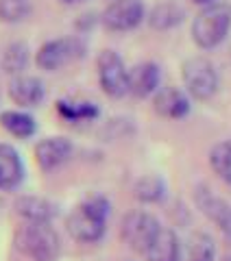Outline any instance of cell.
I'll return each instance as SVG.
<instances>
[{
    "mask_svg": "<svg viewBox=\"0 0 231 261\" xmlns=\"http://www.w3.org/2000/svg\"><path fill=\"white\" fill-rule=\"evenodd\" d=\"M107 218H109V202L103 196H94L70 211L68 220H65V228L77 242L92 244L105 235Z\"/></svg>",
    "mask_w": 231,
    "mask_h": 261,
    "instance_id": "cell-1",
    "label": "cell"
},
{
    "mask_svg": "<svg viewBox=\"0 0 231 261\" xmlns=\"http://www.w3.org/2000/svg\"><path fill=\"white\" fill-rule=\"evenodd\" d=\"M15 248L31 261H55L59 257V235L51 222H24L15 231Z\"/></svg>",
    "mask_w": 231,
    "mask_h": 261,
    "instance_id": "cell-2",
    "label": "cell"
},
{
    "mask_svg": "<svg viewBox=\"0 0 231 261\" xmlns=\"http://www.w3.org/2000/svg\"><path fill=\"white\" fill-rule=\"evenodd\" d=\"M231 29V5L229 3H214L196 13L192 22V39L203 50L220 46L225 42Z\"/></svg>",
    "mask_w": 231,
    "mask_h": 261,
    "instance_id": "cell-3",
    "label": "cell"
},
{
    "mask_svg": "<svg viewBox=\"0 0 231 261\" xmlns=\"http://www.w3.org/2000/svg\"><path fill=\"white\" fill-rule=\"evenodd\" d=\"M186 92L196 100H210L218 92V72L205 57H192L181 68Z\"/></svg>",
    "mask_w": 231,
    "mask_h": 261,
    "instance_id": "cell-4",
    "label": "cell"
},
{
    "mask_svg": "<svg viewBox=\"0 0 231 261\" xmlns=\"http://www.w3.org/2000/svg\"><path fill=\"white\" fill-rule=\"evenodd\" d=\"M85 55V44L81 37H59L39 46L35 63L46 72H55Z\"/></svg>",
    "mask_w": 231,
    "mask_h": 261,
    "instance_id": "cell-5",
    "label": "cell"
},
{
    "mask_svg": "<svg viewBox=\"0 0 231 261\" xmlns=\"http://www.w3.org/2000/svg\"><path fill=\"white\" fill-rule=\"evenodd\" d=\"M98 81L109 98H122L129 94V70L115 50H103L96 59Z\"/></svg>",
    "mask_w": 231,
    "mask_h": 261,
    "instance_id": "cell-6",
    "label": "cell"
},
{
    "mask_svg": "<svg viewBox=\"0 0 231 261\" xmlns=\"http://www.w3.org/2000/svg\"><path fill=\"white\" fill-rule=\"evenodd\" d=\"M161 224L157 222V218L148 211H131L122 220V240L133 250L146 252V248L151 246V242L155 240V235L159 233Z\"/></svg>",
    "mask_w": 231,
    "mask_h": 261,
    "instance_id": "cell-7",
    "label": "cell"
},
{
    "mask_svg": "<svg viewBox=\"0 0 231 261\" xmlns=\"http://www.w3.org/2000/svg\"><path fill=\"white\" fill-rule=\"evenodd\" d=\"M146 18V9L142 0H113L101 15V22L107 31L125 33L133 31Z\"/></svg>",
    "mask_w": 231,
    "mask_h": 261,
    "instance_id": "cell-8",
    "label": "cell"
},
{
    "mask_svg": "<svg viewBox=\"0 0 231 261\" xmlns=\"http://www.w3.org/2000/svg\"><path fill=\"white\" fill-rule=\"evenodd\" d=\"M74 146L68 137H46V140L37 142L35 146V161L44 172H53V170L61 168L65 161L72 157Z\"/></svg>",
    "mask_w": 231,
    "mask_h": 261,
    "instance_id": "cell-9",
    "label": "cell"
},
{
    "mask_svg": "<svg viewBox=\"0 0 231 261\" xmlns=\"http://www.w3.org/2000/svg\"><path fill=\"white\" fill-rule=\"evenodd\" d=\"M194 198H196L199 209L220 228L222 235L231 242V202H227L225 198H220V196H216V194H212L207 187H199L196 194H194Z\"/></svg>",
    "mask_w": 231,
    "mask_h": 261,
    "instance_id": "cell-10",
    "label": "cell"
},
{
    "mask_svg": "<svg viewBox=\"0 0 231 261\" xmlns=\"http://www.w3.org/2000/svg\"><path fill=\"white\" fill-rule=\"evenodd\" d=\"M153 107L161 118L168 120H181L190 113V98L183 89L179 87H159L153 98Z\"/></svg>",
    "mask_w": 231,
    "mask_h": 261,
    "instance_id": "cell-11",
    "label": "cell"
},
{
    "mask_svg": "<svg viewBox=\"0 0 231 261\" xmlns=\"http://www.w3.org/2000/svg\"><path fill=\"white\" fill-rule=\"evenodd\" d=\"M9 98L18 107H37L46 98V87L42 83V79L31 76V74H20L11 79Z\"/></svg>",
    "mask_w": 231,
    "mask_h": 261,
    "instance_id": "cell-12",
    "label": "cell"
},
{
    "mask_svg": "<svg viewBox=\"0 0 231 261\" xmlns=\"http://www.w3.org/2000/svg\"><path fill=\"white\" fill-rule=\"evenodd\" d=\"M159 68L153 61H142L129 70V94L146 98L159 89Z\"/></svg>",
    "mask_w": 231,
    "mask_h": 261,
    "instance_id": "cell-13",
    "label": "cell"
},
{
    "mask_svg": "<svg viewBox=\"0 0 231 261\" xmlns=\"http://www.w3.org/2000/svg\"><path fill=\"white\" fill-rule=\"evenodd\" d=\"M24 178V163L18 150L9 144H0V190H13Z\"/></svg>",
    "mask_w": 231,
    "mask_h": 261,
    "instance_id": "cell-14",
    "label": "cell"
},
{
    "mask_svg": "<svg viewBox=\"0 0 231 261\" xmlns=\"http://www.w3.org/2000/svg\"><path fill=\"white\" fill-rule=\"evenodd\" d=\"M146 261H179L181 257V246L179 238L175 235L172 228H159V233L155 235V240L151 242V246L144 252Z\"/></svg>",
    "mask_w": 231,
    "mask_h": 261,
    "instance_id": "cell-15",
    "label": "cell"
},
{
    "mask_svg": "<svg viewBox=\"0 0 231 261\" xmlns=\"http://www.w3.org/2000/svg\"><path fill=\"white\" fill-rule=\"evenodd\" d=\"M15 211L27 222H51L57 216V207L51 200L39 198V196H20L15 200Z\"/></svg>",
    "mask_w": 231,
    "mask_h": 261,
    "instance_id": "cell-16",
    "label": "cell"
},
{
    "mask_svg": "<svg viewBox=\"0 0 231 261\" xmlns=\"http://www.w3.org/2000/svg\"><path fill=\"white\" fill-rule=\"evenodd\" d=\"M0 124H3V128L7 133H11L13 137H20V140L33 137L37 130L35 118L29 116V113H24V111H15V109L0 113Z\"/></svg>",
    "mask_w": 231,
    "mask_h": 261,
    "instance_id": "cell-17",
    "label": "cell"
},
{
    "mask_svg": "<svg viewBox=\"0 0 231 261\" xmlns=\"http://www.w3.org/2000/svg\"><path fill=\"white\" fill-rule=\"evenodd\" d=\"M183 9L175 3H161L157 7H153L151 13H148V24L155 29V31H168V29H175L183 22Z\"/></svg>",
    "mask_w": 231,
    "mask_h": 261,
    "instance_id": "cell-18",
    "label": "cell"
},
{
    "mask_svg": "<svg viewBox=\"0 0 231 261\" xmlns=\"http://www.w3.org/2000/svg\"><path fill=\"white\" fill-rule=\"evenodd\" d=\"M216 244L207 233H192L186 244V261H214Z\"/></svg>",
    "mask_w": 231,
    "mask_h": 261,
    "instance_id": "cell-19",
    "label": "cell"
},
{
    "mask_svg": "<svg viewBox=\"0 0 231 261\" xmlns=\"http://www.w3.org/2000/svg\"><path fill=\"white\" fill-rule=\"evenodd\" d=\"M29 65V46L24 42H13L3 53V70L7 74L20 76Z\"/></svg>",
    "mask_w": 231,
    "mask_h": 261,
    "instance_id": "cell-20",
    "label": "cell"
},
{
    "mask_svg": "<svg viewBox=\"0 0 231 261\" xmlns=\"http://www.w3.org/2000/svg\"><path fill=\"white\" fill-rule=\"evenodd\" d=\"M133 192H135V198L142 202H159L164 196H166V183H164L159 176L148 174L135 183Z\"/></svg>",
    "mask_w": 231,
    "mask_h": 261,
    "instance_id": "cell-21",
    "label": "cell"
},
{
    "mask_svg": "<svg viewBox=\"0 0 231 261\" xmlns=\"http://www.w3.org/2000/svg\"><path fill=\"white\" fill-rule=\"evenodd\" d=\"M210 166L227 185H231V140L220 142L210 152Z\"/></svg>",
    "mask_w": 231,
    "mask_h": 261,
    "instance_id": "cell-22",
    "label": "cell"
},
{
    "mask_svg": "<svg viewBox=\"0 0 231 261\" xmlns=\"http://www.w3.org/2000/svg\"><path fill=\"white\" fill-rule=\"evenodd\" d=\"M59 113L70 122H87L98 116V107L94 102H72V100H59L57 102Z\"/></svg>",
    "mask_w": 231,
    "mask_h": 261,
    "instance_id": "cell-23",
    "label": "cell"
},
{
    "mask_svg": "<svg viewBox=\"0 0 231 261\" xmlns=\"http://www.w3.org/2000/svg\"><path fill=\"white\" fill-rule=\"evenodd\" d=\"M31 13V0H0V22L18 24Z\"/></svg>",
    "mask_w": 231,
    "mask_h": 261,
    "instance_id": "cell-24",
    "label": "cell"
},
{
    "mask_svg": "<svg viewBox=\"0 0 231 261\" xmlns=\"http://www.w3.org/2000/svg\"><path fill=\"white\" fill-rule=\"evenodd\" d=\"M194 5H201V7H207V5H214V3H218V0H192Z\"/></svg>",
    "mask_w": 231,
    "mask_h": 261,
    "instance_id": "cell-25",
    "label": "cell"
},
{
    "mask_svg": "<svg viewBox=\"0 0 231 261\" xmlns=\"http://www.w3.org/2000/svg\"><path fill=\"white\" fill-rule=\"evenodd\" d=\"M61 3H65V5H74V3H81V0H61Z\"/></svg>",
    "mask_w": 231,
    "mask_h": 261,
    "instance_id": "cell-26",
    "label": "cell"
}]
</instances>
